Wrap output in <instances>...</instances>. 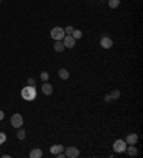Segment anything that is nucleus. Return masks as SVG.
Segmentation results:
<instances>
[{
    "mask_svg": "<svg viewBox=\"0 0 143 158\" xmlns=\"http://www.w3.org/2000/svg\"><path fill=\"white\" fill-rule=\"evenodd\" d=\"M10 123L11 126L14 127V128H20L23 126V117L19 114V113H16V114H13L10 118Z\"/></svg>",
    "mask_w": 143,
    "mask_h": 158,
    "instance_id": "20e7f679",
    "label": "nucleus"
},
{
    "mask_svg": "<svg viewBox=\"0 0 143 158\" xmlns=\"http://www.w3.org/2000/svg\"><path fill=\"white\" fill-rule=\"evenodd\" d=\"M40 78L43 80V83L47 81V80H49V73H47V71H42V73H40Z\"/></svg>",
    "mask_w": 143,
    "mask_h": 158,
    "instance_id": "6ab92c4d",
    "label": "nucleus"
},
{
    "mask_svg": "<svg viewBox=\"0 0 143 158\" xmlns=\"http://www.w3.org/2000/svg\"><path fill=\"white\" fill-rule=\"evenodd\" d=\"M42 91H43L44 95H50L53 93V85L50 84V83H47V81H44L43 84H42Z\"/></svg>",
    "mask_w": 143,
    "mask_h": 158,
    "instance_id": "6e6552de",
    "label": "nucleus"
},
{
    "mask_svg": "<svg viewBox=\"0 0 143 158\" xmlns=\"http://www.w3.org/2000/svg\"><path fill=\"white\" fill-rule=\"evenodd\" d=\"M110 97H112V100H117L119 97H120V91L116 88V90H113L112 93H110Z\"/></svg>",
    "mask_w": 143,
    "mask_h": 158,
    "instance_id": "f3484780",
    "label": "nucleus"
},
{
    "mask_svg": "<svg viewBox=\"0 0 143 158\" xmlns=\"http://www.w3.org/2000/svg\"><path fill=\"white\" fill-rule=\"evenodd\" d=\"M27 85H32V87H34V85H36V80H34L33 77L27 78Z\"/></svg>",
    "mask_w": 143,
    "mask_h": 158,
    "instance_id": "aec40b11",
    "label": "nucleus"
},
{
    "mask_svg": "<svg viewBox=\"0 0 143 158\" xmlns=\"http://www.w3.org/2000/svg\"><path fill=\"white\" fill-rule=\"evenodd\" d=\"M137 140H139V137H137V134H129L127 137H126V144H134L136 145V142H137Z\"/></svg>",
    "mask_w": 143,
    "mask_h": 158,
    "instance_id": "f8f14e48",
    "label": "nucleus"
},
{
    "mask_svg": "<svg viewBox=\"0 0 143 158\" xmlns=\"http://www.w3.org/2000/svg\"><path fill=\"white\" fill-rule=\"evenodd\" d=\"M43 157V151L40 148H33L30 151V158H42Z\"/></svg>",
    "mask_w": 143,
    "mask_h": 158,
    "instance_id": "9b49d317",
    "label": "nucleus"
},
{
    "mask_svg": "<svg viewBox=\"0 0 143 158\" xmlns=\"http://www.w3.org/2000/svg\"><path fill=\"white\" fill-rule=\"evenodd\" d=\"M73 30H75V29H73V26H67L66 30H65V34H72Z\"/></svg>",
    "mask_w": 143,
    "mask_h": 158,
    "instance_id": "412c9836",
    "label": "nucleus"
},
{
    "mask_svg": "<svg viewBox=\"0 0 143 158\" xmlns=\"http://www.w3.org/2000/svg\"><path fill=\"white\" fill-rule=\"evenodd\" d=\"M65 150V147L63 145H60V144H57V145H52L50 147V152L53 154V155H56V154H59V152H62Z\"/></svg>",
    "mask_w": 143,
    "mask_h": 158,
    "instance_id": "ddd939ff",
    "label": "nucleus"
},
{
    "mask_svg": "<svg viewBox=\"0 0 143 158\" xmlns=\"http://www.w3.org/2000/svg\"><path fill=\"white\" fill-rule=\"evenodd\" d=\"M70 36H73L76 40H79V39H82V36H83V33L80 32V30H73V33L70 34Z\"/></svg>",
    "mask_w": 143,
    "mask_h": 158,
    "instance_id": "a211bd4d",
    "label": "nucleus"
},
{
    "mask_svg": "<svg viewBox=\"0 0 143 158\" xmlns=\"http://www.w3.org/2000/svg\"><path fill=\"white\" fill-rule=\"evenodd\" d=\"M105 101H106V103H110V101H112V97H110V94L105 97Z\"/></svg>",
    "mask_w": 143,
    "mask_h": 158,
    "instance_id": "5701e85b",
    "label": "nucleus"
},
{
    "mask_svg": "<svg viewBox=\"0 0 143 158\" xmlns=\"http://www.w3.org/2000/svg\"><path fill=\"white\" fill-rule=\"evenodd\" d=\"M53 49H55L56 53H62L66 47H65V44H63V42L62 40H56L55 42V46H53Z\"/></svg>",
    "mask_w": 143,
    "mask_h": 158,
    "instance_id": "9d476101",
    "label": "nucleus"
},
{
    "mask_svg": "<svg viewBox=\"0 0 143 158\" xmlns=\"http://www.w3.org/2000/svg\"><path fill=\"white\" fill-rule=\"evenodd\" d=\"M65 154H66L67 158H77L80 152H79V150H77L76 147H67Z\"/></svg>",
    "mask_w": 143,
    "mask_h": 158,
    "instance_id": "423d86ee",
    "label": "nucleus"
},
{
    "mask_svg": "<svg viewBox=\"0 0 143 158\" xmlns=\"http://www.w3.org/2000/svg\"><path fill=\"white\" fill-rule=\"evenodd\" d=\"M3 118H4V113H3V111H1V110H0V121H1V120H3Z\"/></svg>",
    "mask_w": 143,
    "mask_h": 158,
    "instance_id": "b1692460",
    "label": "nucleus"
},
{
    "mask_svg": "<svg viewBox=\"0 0 143 158\" xmlns=\"http://www.w3.org/2000/svg\"><path fill=\"white\" fill-rule=\"evenodd\" d=\"M107 4H109V7H112V9H116V7H119L120 0H109Z\"/></svg>",
    "mask_w": 143,
    "mask_h": 158,
    "instance_id": "dca6fc26",
    "label": "nucleus"
},
{
    "mask_svg": "<svg viewBox=\"0 0 143 158\" xmlns=\"http://www.w3.org/2000/svg\"><path fill=\"white\" fill-rule=\"evenodd\" d=\"M59 77H60L62 80H69L70 74H69V71H67L66 68H60V70H59Z\"/></svg>",
    "mask_w": 143,
    "mask_h": 158,
    "instance_id": "4468645a",
    "label": "nucleus"
},
{
    "mask_svg": "<svg viewBox=\"0 0 143 158\" xmlns=\"http://www.w3.org/2000/svg\"><path fill=\"white\" fill-rule=\"evenodd\" d=\"M6 142V134L4 133H0V144Z\"/></svg>",
    "mask_w": 143,
    "mask_h": 158,
    "instance_id": "4be33fe9",
    "label": "nucleus"
},
{
    "mask_svg": "<svg viewBox=\"0 0 143 158\" xmlns=\"http://www.w3.org/2000/svg\"><path fill=\"white\" fill-rule=\"evenodd\" d=\"M126 152L130 155V157H136L137 155V148L134 144H129V147H126Z\"/></svg>",
    "mask_w": 143,
    "mask_h": 158,
    "instance_id": "1a4fd4ad",
    "label": "nucleus"
},
{
    "mask_svg": "<svg viewBox=\"0 0 143 158\" xmlns=\"http://www.w3.org/2000/svg\"><path fill=\"white\" fill-rule=\"evenodd\" d=\"M63 44H65V47H67V49H73L76 46V39L73 36H70V34H66L63 37Z\"/></svg>",
    "mask_w": 143,
    "mask_h": 158,
    "instance_id": "39448f33",
    "label": "nucleus"
},
{
    "mask_svg": "<svg viewBox=\"0 0 143 158\" xmlns=\"http://www.w3.org/2000/svg\"><path fill=\"white\" fill-rule=\"evenodd\" d=\"M126 147H127V144H126V141H123V140H116V141L113 142V150H115V152H125V151H126Z\"/></svg>",
    "mask_w": 143,
    "mask_h": 158,
    "instance_id": "7ed1b4c3",
    "label": "nucleus"
},
{
    "mask_svg": "<svg viewBox=\"0 0 143 158\" xmlns=\"http://www.w3.org/2000/svg\"><path fill=\"white\" fill-rule=\"evenodd\" d=\"M17 130H19V131H17V135H16V137L19 138V140H24V138H26V131H24V128L20 127V128H17Z\"/></svg>",
    "mask_w": 143,
    "mask_h": 158,
    "instance_id": "2eb2a0df",
    "label": "nucleus"
},
{
    "mask_svg": "<svg viewBox=\"0 0 143 158\" xmlns=\"http://www.w3.org/2000/svg\"><path fill=\"white\" fill-rule=\"evenodd\" d=\"M100 46L103 47V49H110L112 46H113V40L107 37V36H103L102 37V40H100Z\"/></svg>",
    "mask_w": 143,
    "mask_h": 158,
    "instance_id": "0eeeda50",
    "label": "nucleus"
},
{
    "mask_svg": "<svg viewBox=\"0 0 143 158\" xmlns=\"http://www.w3.org/2000/svg\"><path fill=\"white\" fill-rule=\"evenodd\" d=\"M20 94H22V98L23 100H26V101H32L36 98V88L32 87V85H26L24 88H23L22 91H20Z\"/></svg>",
    "mask_w": 143,
    "mask_h": 158,
    "instance_id": "f257e3e1",
    "label": "nucleus"
},
{
    "mask_svg": "<svg viewBox=\"0 0 143 158\" xmlns=\"http://www.w3.org/2000/svg\"><path fill=\"white\" fill-rule=\"evenodd\" d=\"M65 36H66L65 34V29H62V27H53L50 30V37L53 40H63Z\"/></svg>",
    "mask_w": 143,
    "mask_h": 158,
    "instance_id": "f03ea898",
    "label": "nucleus"
}]
</instances>
